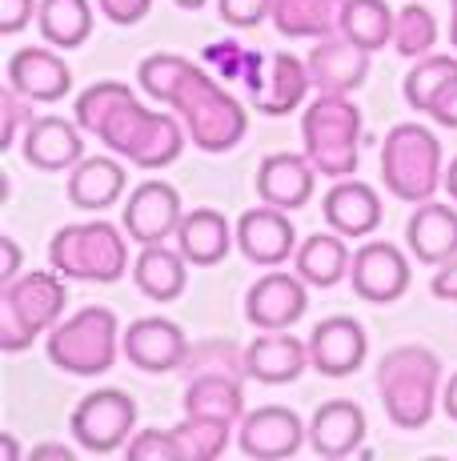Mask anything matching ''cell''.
I'll return each instance as SVG.
<instances>
[{"label":"cell","mask_w":457,"mask_h":461,"mask_svg":"<svg viewBox=\"0 0 457 461\" xmlns=\"http://www.w3.org/2000/svg\"><path fill=\"white\" fill-rule=\"evenodd\" d=\"M137 81L157 104L177 109L184 132L201 153H228L249 132V113L241 109V101L228 96L225 85H217V77L193 65L189 57L153 52V57L140 60Z\"/></svg>","instance_id":"obj_1"},{"label":"cell","mask_w":457,"mask_h":461,"mask_svg":"<svg viewBox=\"0 0 457 461\" xmlns=\"http://www.w3.org/2000/svg\"><path fill=\"white\" fill-rule=\"evenodd\" d=\"M76 125L104 140V149L125 157L137 168L173 165L184 153V121L173 113H153L133 96V88L121 81H96L76 96Z\"/></svg>","instance_id":"obj_2"},{"label":"cell","mask_w":457,"mask_h":461,"mask_svg":"<svg viewBox=\"0 0 457 461\" xmlns=\"http://www.w3.org/2000/svg\"><path fill=\"white\" fill-rule=\"evenodd\" d=\"M377 393L398 429H426L442 402V357L426 345H398L377 361Z\"/></svg>","instance_id":"obj_3"},{"label":"cell","mask_w":457,"mask_h":461,"mask_svg":"<svg viewBox=\"0 0 457 461\" xmlns=\"http://www.w3.org/2000/svg\"><path fill=\"white\" fill-rule=\"evenodd\" d=\"M65 281L57 269H32L0 289V349L21 353L40 333L57 330L68 301Z\"/></svg>","instance_id":"obj_4"},{"label":"cell","mask_w":457,"mask_h":461,"mask_svg":"<svg viewBox=\"0 0 457 461\" xmlns=\"http://www.w3.org/2000/svg\"><path fill=\"white\" fill-rule=\"evenodd\" d=\"M301 140L305 157L318 165L321 176L329 181L354 176L357 157H362V113L349 96L318 93L301 113Z\"/></svg>","instance_id":"obj_5"},{"label":"cell","mask_w":457,"mask_h":461,"mask_svg":"<svg viewBox=\"0 0 457 461\" xmlns=\"http://www.w3.org/2000/svg\"><path fill=\"white\" fill-rule=\"evenodd\" d=\"M49 261L68 281H96L112 285L129 273V241L109 221H81L52 233Z\"/></svg>","instance_id":"obj_6"},{"label":"cell","mask_w":457,"mask_h":461,"mask_svg":"<svg viewBox=\"0 0 457 461\" xmlns=\"http://www.w3.org/2000/svg\"><path fill=\"white\" fill-rule=\"evenodd\" d=\"M381 176L385 189L406 205L434 201V193L445 185L442 168V140L426 125H393L381 145Z\"/></svg>","instance_id":"obj_7"},{"label":"cell","mask_w":457,"mask_h":461,"mask_svg":"<svg viewBox=\"0 0 457 461\" xmlns=\"http://www.w3.org/2000/svg\"><path fill=\"white\" fill-rule=\"evenodd\" d=\"M121 353V325L109 305L76 309L49 333V361L73 377L109 374Z\"/></svg>","instance_id":"obj_8"},{"label":"cell","mask_w":457,"mask_h":461,"mask_svg":"<svg viewBox=\"0 0 457 461\" xmlns=\"http://www.w3.org/2000/svg\"><path fill=\"white\" fill-rule=\"evenodd\" d=\"M137 425V402L125 389H96V393L81 397V405L68 418L76 446L89 454H117L121 446L133 441Z\"/></svg>","instance_id":"obj_9"},{"label":"cell","mask_w":457,"mask_h":461,"mask_svg":"<svg viewBox=\"0 0 457 461\" xmlns=\"http://www.w3.org/2000/svg\"><path fill=\"white\" fill-rule=\"evenodd\" d=\"M349 281H354V294L369 301V305H390V301L406 297L413 273H409V257L390 241H365L354 253L349 265Z\"/></svg>","instance_id":"obj_10"},{"label":"cell","mask_w":457,"mask_h":461,"mask_svg":"<svg viewBox=\"0 0 457 461\" xmlns=\"http://www.w3.org/2000/svg\"><path fill=\"white\" fill-rule=\"evenodd\" d=\"M121 353L145 374H173L189 357V337L169 317H140L121 333Z\"/></svg>","instance_id":"obj_11"},{"label":"cell","mask_w":457,"mask_h":461,"mask_svg":"<svg viewBox=\"0 0 457 461\" xmlns=\"http://www.w3.org/2000/svg\"><path fill=\"white\" fill-rule=\"evenodd\" d=\"M181 217H184L181 193L169 181H145L129 193L125 233L137 245H161L165 237H177Z\"/></svg>","instance_id":"obj_12"},{"label":"cell","mask_w":457,"mask_h":461,"mask_svg":"<svg viewBox=\"0 0 457 461\" xmlns=\"http://www.w3.org/2000/svg\"><path fill=\"white\" fill-rule=\"evenodd\" d=\"M309 294H305V277L301 273H265L253 281V289L245 294V317L257 330H289L305 317Z\"/></svg>","instance_id":"obj_13"},{"label":"cell","mask_w":457,"mask_h":461,"mask_svg":"<svg viewBox=\"0 0 457 461\" xmlns=\"http://www.w3.org/2000/svg\"><path fill=\"white\" fill-rule=\"evenodd\" d=\"M305 433L309 429H305L293 410H285V405H261V410L245 413L237 421V446H241V454L261 457V461L293 457L305 446Z\"/></svg>","instance_id":"obj_14"},{"label":"cell","mask_w":457,"mask_h":461,"mask_svg":"<svg viewBox=\"0 0 457 461\" xmlns=\"http://www.w3.org/2000/svg\"><path fill=\"white\" fill-rule=\"evenodd\" d=\"M237 245H241V253L253 265L277 269V265H285L297 253V229L285 209L261 201L257 209L241 212V221H237Z\"/></svg>","instance_id":"obj_15"},{"label":"cell","mask_w":457,"mask_h":461,"mask_svg":"<svg viewBox=\"0 0 457 461\" xmlns=\"http://www.w3.org/2000/svg\"><path fill=\"white\" fill-rule=\"evenodd\" d=\"M305 65H309V77H313L318 93L349 96L354 88H362L369 77V49L354 44L345 32H333V37H321L313 44Z\"/></svg>","instance_id":"obj_16"},{"label":"cell","mask_w":457,"mask_h":461,"mask_svg":"<svg viewBox=\"0 0 457 461\" xmlns=\"http://www.w3.org/2000/svg\"><path fill=\"white\" fill-rule=\"evenodd\" d=\"M369 353V337L357 317H325L309 333V366L325 377H349L362 369Z\"/></svg>","instance_id":"obj_17"},{"label":"cell","mask_w":457,"mask_h":461,"mask_svg":"<svg viewBox=\"0 0 457 461\" xmlns=\"http://www.w3.org/2000/svg\"><path fill=\"white\" fill-rule=\"evenodd\" d=\"M21 149H24V161L40 168V173H68L85 157L81 125H73L65 117H32L24 125Z\"/></svg>","instance_id":"obj_18"},{"label":"cell","mask_w":457,"mask_h":461,"mask_svg":"<svg viewBox=\"0 0 457 461\" xmlns=\"http://www.w3.org/2000/svg\"><path fill=\"white\" fill-rule=\"evenodd\" d=\"M8 85L32 104H57L73 88V68L52 49H16L8 60Z\"/></svg>","instance_id":"obj_19"},{"label":"cell","mask_w":457,"mask_h":461,"mask_svg":"<svg viewBox=\"0 0 457 461\" xmlns=\"http://www.w3.org/2000/svg\"><path fill=\"white\" fill-rule=\"evenodd\" d=\"M313 185H318V165L297 153H269L257 168V197L265 205H277L285 212L309 205Z\"/></svg>","instance_id":"obj_20"},{"label":"cell","mask_w":457,"mask_h":461,"mask_svg":"<svg viewBox=\"0 0 457 461\" xmlns=\"http://www.w3.org/2000/svg\"><path fill=\"white\" fill-rule=\"evenodd\" d=\"M309 366V341H297L285 330H261L253 345L245 349V369L249 377L265 381V385H285L297 381Z\"/></svg>","instance_id":"obj_21"},{"label":"cell","mask_w":457,"mask_h":461,"mask_svg":"<svg viewBox=\"0 0 457 461\" xmlns=\"http://www.w3.org/2000/svg\"><path fill=\"white\" fill-rule=\"evenodd\" d=\"M325 225L337 229L341 237H369L381 225V197H377L373 185L354 181V176H341L321 201Z\"/></svg>","instance_id":"obj_22"},{"label":"cell","mask_w":457,"mask_h":461,"mask_svg":"<svg viewBox=\"0 0 457 461\" xmlns=\"http://www.w3.org/2000/svg\"><path fill=\"white\" fill-rule=\"evenodd\" d=\"M309 88H313V77L301 57H293V52H269L265 81L249 96H253V104H257V113H265V117H285V113L301 109Z\"/></svg>","instance_id":"obj_23"},{"label":"cell","mask_w":457,"mask_h":461,"mask_svg":"<svg viewBox=\"0 0 457 461\" xmlns=\"http://www.w3.org/2000/svg\"><path fill=\"white\" fill-rule=\"evenodd\" d=\"M406 245L421 265H445L457 257V209L442 201H421L406 225Z\"/></svg>","instance_id":"obj_24"},{"label":"cell","mask_w":457,"mask_h":461,"mask_svg":"<svg viewBox=\"0 0 457 461\" xmlns=\"http://www.w3.org/2000/svg\"><path fill=\"white\" fill-rule=\"evenodd\" d=\"M365 441V410L357 402H325L309 421V446L321 457H349Z\"/></svg>","instance_id":"obj_25"},{"label":"cell","mask_w":457,"mask_h":461,"mask_svg":"<svg viewBox=\"0 0 457 461\" xmlns=\"http://www.w3.org/2000/svg\"><path fill=\"white\" fill-rule=\"evenodd\" d=\"M233 241H237L233 225H228L225 212H217V209H193V212H184L177 225V249L184 253V261L201 265V269L225 261Z\"/></svg>","instance_id":"obj_26"},{"label":"cell","mask_w":457,"mask_h":461,"mask_svg":"<svg viewBox=\"0 0 457 461\" xmlns=\"http://www.w3.org/2000/svg\"><path fill=\"white\" fill-rule=\"evenodd\" d=\"M125 193V168L112 157H81L68 168V201L85 212H101L117 205Z\"/></svg>","instance_id":"obj_27"},{"label":"cell","mask_w":457,"mask_h":461,"mask_svg":"<svg viewBox=\"0 0 457 461\" xmlns=\"http://www.w3.org/2000/svg\"><path fill=\"white\" fill-rule=\"evenodd\" d=\"M184 253L169 245H140V257L133 261V281L145 297L153 301H177L189 285V269H184Z\"/></svg>","instance_id":"obj_28"},{"label":"cell","mask_w":457,"mask_h":461,"mask_svg":"<svg viewBox=\"0 0 457 461\" xmlns=\"http://www.w3.org/2000/svg\"><path fill=\"white\" fill-rule=\"evenodd\" d=\"M293 265H297V273L305 277V285L333 289L337 281L349 277L354 257H349V249H345V241H341L337 229H329V233L305 237V241L297 245V253H293Z\"/></svg>","instance_id":"obj_29"},{"label":"cell","mask_w":457,"mask_h":461,"mask_svg":"<svg viewBox=\"0 0 457 461\" xmlns=\"http://www.w3.org/2000/svg\"><path fill=\"white\" fill-rule=\"evenodd\" d=\"M341 8L345 0H277L273 24L289 41H321L341 32Z\"/></svg>","instance_id":"obj_30"},{"label":"cell","mask_w":457,"mask_h":461,"mask_svg":"<svg viewBox=\"0 0 457 461\" xmlns=\"http://www.w3.org/2000/svg\"><path fill=\"white\" fill-rule=\"evenodd\" d=\"M184 413H201V418H221V421H241L245 418V393L241 377L233 374H201L189 377L184 385Z\"/></svg>","instance_id":"obj_31"},{"label":"cell","mask_w":457,"mask_h":461,"mask_svg":"<svg viewBox=\"0 0 457 461\" xmlns=\"http://www.w3.org/2000/svg\"><path fill=\"white\" fill-rule=\"evenodd\" d=\"M40 37L57 49H81L93 32V5L89 0H40L37 8Z\"/></svg>","instance_id":"obj_32"},{"label":"cell","mask_w":457,"mask_h":461,"mask_svg":"<svg viewBox=\"0 0 457 461\" xmlns=\"http://www.w3.org/2000/svg\"><path fill=\"white\" fill-rule=\"evenodd\" d=\"M393 21H398V13L385 0H345V8H341V32L369 52L393 44Z\"/></svg>","instance_id":"obj_33"},{"label":"cell","mask_w":457,"mask_h":461,"mask_svg":"<svg viewBox=\"0 0 457 461\" xmlns=\"http://www.w3.org/2000/svg\"><path fill=\"white\" fill-rule=\"evenodd\" d=\"M184 446V461H213L225 454L228 433H233V421L221 418H201V413H184L181 425H173Z\"/></svg>","instance_id":"obj_34"},{"label":"cell","mask_w":457,"mask_h":461,"mask_svg":"<svg viewBox=\"0 0 457 461\" xmlns=\"http://www.w3.org/2000/svg\"><path fill=\"white\" fill-rule=\"evenodd\" d=\"M437 44V21L426 5H406L398 8V21H393V49L409 60L429 57Z\"/></svg>","instance_id":"obj_35"},{"label":"cell","mask_w":457,"mask_h":461,"mask_svg":"<svg viewBox=\"0 0 457 461\" xmlns=\"http://www.w3.org/2000/svg\"><path fill=\"white\" fill-rule=\"evenodd\" d=\"M450 77H457V57H442V52H429V57H421L417 65H413V73L406 77V101H409V109L429 113L437 88L450 81Z\"/></svg>","instance_id":"obj_36"},{"label":"cell","mask_w":457,"mask_h":461,"mask_svg":"<svg viewBox=\"0 0 457 461\" xmlns=\"http://www.w3.org/2000/svg\"><path fill=\"white\" fill-rule=\"evenodd\" d=\"M189 369V377H201V374H249L245 369V353H237L233 341H201V345H189V357H184V366Z\"/></svg>","instance_id":"obj_37"},{"label":"cell","mask_w":457,"mask_h":461,"mask_svg":"<svg viewBox=\"0 0 457 461\" xmlns=\"http://www.w3.org/2000/svg\"><path fill=\"white\" fill-rule=\"evenodd\" d=\"M129 457L133 461H184V446L177 429H140L129 441Z\"/></svg>","instance_id":"obj_38"},{"label":"cell","mask_w":457,"mask_h":461,"mask_svg":"<svg viewBox=\"0 0 457 461\" xmlns=\"http://www.w3.org/2000/svg\"><path fill=\"white\" fill-rule=\"evenodd\" d=\"M249 57H253V49H245L241 41H217V44H205V65L213 68V77H221V81H245Z\"/></svg>","instance_id":"obj_39"},{"label":"cell","mask_w":457,"mask_h":461,"mask_svg":"<svg viewBox=\"0 0 457 461\" xmlns=\"http://www.w3.org/2000/svg\"><path fill=\"white\" fill-rule=\"evenodd\" d=\"M277 0H217V16L233 29H257L261 21H273Z\"/></svg>","instance_id":"obj_40"},{"label":"cell","mask_w":457,"mask_h":461,"mask_svg":"<svg viewBox=\"0 0 457 461\" xmlns=\"http://www.w3.org/2000/svg\"><path fill=\"white\" fill-rule=\"evenodd\" d=\"M29 96H21L13 85L0 93V117H4V129H0V149H13L16 145V132H21V125H29L32 113H29Z\"/></svg>","instance_id":"obj_41"},{"label":"cell","mask_w":457,"mask_h":461,"mask_svg":"<svg viewBox=\"0 0 457 461\" xmlns=\"http://www.w3.org/2000/svg\"><path fill=\"white\" fill-rule=\"evenodd\" d=\"M96 8H101L112 24H137V21H145L153 0H96Z\"/></svg>","instance_id":"obj_42"},{"label":"cell","mask_w":457,"mask_h":461,"mask_svg":"<svg viewBox=\"0 0 457 461\" xmlns=\"http://www.w3.org/2000/svg\"><path fill=\"white\" fill-rule=\"evenodd\" d=\"M37 8L40 5H32V0H0V32H4V37H16V32L32 21Z\"/></svg>","instance_id":"obj_43"},{"label":"cell","mask_w":457,"mask_h":461,"mask_svg":"<svg viewBox=\"0 0 457 461\" xmlns=\"http://www.w3.org/2000/svg\"><path fill=\"white\" fill-rule=\"evenodd\" d=\"M429 117L445 129H457V77H450V81L437 88L434 104H429Z\"/></svg>","instance_id":"obj_44"},{"label":"cell","mask_w":457,"mask_h":461,"mask_svg":"<svg viewBox=\"0 0 457 461\" xmlns=\"http://www.w3.org/2000/svg\"><path fill=\"white\" fill-rule=\"evenodd\" d=\"M429 289H434V297H442V301H457V257L445 261V265H437Z\"/></svg>","instance_id":"obj_45"},{"label":"cell","mask_w":457,"mask_h":461,"mask_svg":"<svg viewBox=\"0 0 457 461\" xmlns=\"http://www.w3.org/2000/svg\"><path fill=\"white\" fill-rule=\"evenodd\" d=\"M0 249H4V269H0V281H16L21 277V245L13 241V237H0Z\"/></svg>","instance_id":"obj_46"},{"label":"cell","mask_w":457,"mask_h":461,"mask_svg":"<svg viewBox=\"0 0 457 461\" xmlns=\"http://www.w3.org/2000/svg\"><path fill=\"white\" fill-rule=\"evenodd\" d=\"M29 461H73V449H68V446H57V441H49V446H37V449H32Z\"/></svg>","instance_id":"obj_47"},{"label":"cell","mask_w":457,"mask_h":461,"mask_svg":"<svg viewBox=\"0 0 457 461\" xmlns=\"http://www.w3.org/2000/svg\"><path fill=\"white\" fill-rule=\"evenodd\" d=\"M442 410L457 421V374H453L450 381H445V389H442Z\"/></svg>","instance_id":"obj_48"},{"label":"cell","mask_w":457,"mask_h":461,"mask_svg":"<svg viewBox=\"0 0 457 461\" xmlns=\"http://www.w3.org/2000/svg\"><path fill=\"white\" fill-rule=\"evenodd\" d=\"M0 461H21V449H16L13 433H4V438H0Z\"/></svg>","instance_id":"obj_49"},{"label":"cell","mask_w":457,"mask_h":461,"mask_svg":"<svg viewBox=\"0 0 457 461\" xmlns=\"http://www.w3.org/2000/svg\"><path fill=\"white\" fill-rule=\"evenodd\" d=\"M445 189H450V197L457 201V157L450 161V168H445Z\"/></svg>","instance_id":"obj_50"},{"label":"cell","mask_w":457,"mask_h":461,"mask_svg":"<svg viewBox=\"0 0 457 461\" xmlns=\"http://www.w3.org/2000/svg\"><path fill=\"white\" fill-rule=\"evenodd\" d=\"M450 41H453V49H457V0H453V16H450Z\"/></svg>","instance_id":"obj_51"},{"label":"cell","mask_w":457,"mask_h":461,"mask_svg":"<svg viewBox=\"0 0 457 461\" xmlns=\"http://www.w3.org/2000/svg\"><path fill=\"white\" fill-rule=\"evenodd\" d=\"M177 5H181V8H193V13H197V8H205L209 0H177Z\"/></svg>","instance_id":"obj_52"}]
</instances>
